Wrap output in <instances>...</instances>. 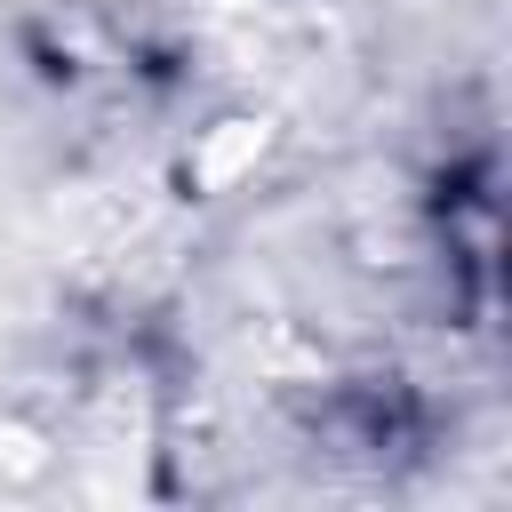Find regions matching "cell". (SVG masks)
<instances>
[{"instance_id":"1","label":"cell","mask_w":512,"mask_h":512,"mask_svg":"<svg viewBox=\"0 0 512 512\" xmlns=\"http://www.w3.org/2000/svg\"><path fill=\"white\" fill-rule=\"evenodd\" d=\"M264 152H272V120H264V112H224V120H208V128L184 144L176 184H184L192 200H216V192L248 184Z\"/></svg>"}]
</instances>
